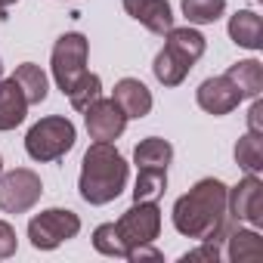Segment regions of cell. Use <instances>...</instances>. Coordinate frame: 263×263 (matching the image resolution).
<instances>
[{
	"label": "cell",
	"instance_id": "6da1fadb",
	"mask_svg": "<svg viewBox=\"0 0 263 263\" xmlns=\"http://www.w3.org/2000/svg\"><path fill=\"white\" fill-rule=\"evenodd\" d=\"M226 192L229 186L223 180H198L186 195L174 201V229L195 241H226V235L235 229V220L226 211Z\"/></svg>",
	"mask_w": 263,
	"mask_h": 263
},
{
	"label": "cell",
	"instance_id": "7a4b0ae2",
	"mask_svg": "<svg viewBox=\"0 0 263 263\" xmlns=\"http://www.w3.org/2000/svg\"><path fill=\"white\" fill-rule=\"evenodd\" d=\"M127 161L111 143H93L84 152L81 161V177H78V192L87 204H108L115 201L124 186H127Z\"/></svg>",
	"mask_w": 263,
	"mask_h": 263
},
{
	"label": "cell",
	"instance_id": "3957f363",
	"mask_svg": "<svg viewBox=\"0 0 263 263\" xmlns=\"http://www.w3.org/2000/svg\"><path fill=\"white\" fill-rule=\"evenodd\" d=\"M74 140H78L74 124L62 115H50V118H41L28 130L25 152H28V158L47 164V161H59L62 155H68L74 149Z\"/></svg>",
	"mask_w": 263,
	"mask_h": 263
},
{
	"label": "cell",
	"instance_id": "277c9868",
	"mask_svg": "<svg viewBox=\"0 0 263 263\" xmlns=\"http://www.w3.org/2000/svg\"><path fill=\"white\" fill-rule=\"evenodd\" d=\"M87 56H90V41L81 31H68L56 41L53 56H50V68H53V81L59 84V90L65 96L87 74Z\"/></svg>",
	"mask_w": 263,
	"mask_h": 263
},
{
	"label": "cell",
	"instance_id": "5b68a950",
	"mask_svg": "<svg viewBox=\"0 0 263 263\" xmlns=\"http://www.w3.org/2000/svg\"><path fill=\"white\" fill-rule=\"evenodd\" d=\"M81 232V217L68 208H47L31 217L28 223V238L37 251H53L62 241L74 238Z\"/></svg>",
	"mask_w": 263,
	"mask_h": 263
},
{
	"label": "cell",
	"instance_id": "8992f818",
	"mask_svg": "<svg viewBox=\"0 0 263 263\" xmlns=\"http://www.w3.org/2000/svg\"><path fill=\"white\" fill-rule=\"evenodd\" d=\"M124 248H134V245H146L155 241L161 232V208L158 201H134L115 223Z\"/></svg>",
	"mask_w": 263,
	"mask_h": 263
},
{
	"label": "cell",
	"instance_id": "52a82bcc",
	"mask_svg": "<svg viewBox=\"0 0 263 263\" xmlns=\"http://www.w3.org/2000/svg\"><path fill=\"white\" fill-rule=\"evenodd\" d=\"M41 195H44V183L34 171L16 167L10 174H0V211L25 214L41 201Z\"/></svg>",
	"mask_w": 263,
	"mask_h": 263
},
{
	"label": "cell",
	"instance_id": "ba28073f",
	"mask_svg": "<svg viewBox=\"0 0 263 263\" xmlns=\"http://www.w3.org/2000/svg\"><path fill=\"white\" fill-rule=\"evenodd\" d=\"M226 211L235 223L245 220L251 229L263 226V183L257 174H248L245 180H238V186L226 192Z\"/></svg>",
	"mask_w": 263,
	"mask_h": 263
},
{
	"label": "cell",
	"instance_id": "9c48e42d",
	"mask_svg": "<svg viewBox=\"0 0 263 263\" xmlns=\"http://www.w3.org/2000/svg\"><path fill=\"white\" fill-rule=\"evenodd\" d=\"M84 121H87V134L90 140L96 143H115L121 134H124V127H127V115L121 111V105L115 99H93L87 108H84Z\"/></svg>",
	"mask_w": 263,
	"mask_h": 263
},
{
	"label": "cell",
	"instance_id": "30bf717a",
	"mask_svg": "<svg viewBox=\"0 0 263 263\" xmlns=\"http://www.w3.org/2000/svg\"><path fill=\"white\" fill-rule=\"evenodd\" d=\"M241 99H245L241 90H238L226 74L208 78V81H201V87L195 90V102H198L208 115H214V118L235 111V108L241 105Z\"/></svg>",
	"mask_w": 263,
	"mask_h": 263
},
{
	"label": "cell",
	"instance_id": "8fae6325",
	"mask_svg": "<svg viewBox=\"0 0 263 263\" xmlns=\"http://www.w3.org/2000/svg\"><path fill=\"white\" fill-rule=\"evenodd\" d=\"M127 16H134L140 25H146L152 34H167L174 28V10L167 0H121Z\"/></svg>",
	"mask_w": 263,
	"mask_h": 263
},
{
	"label": "cell",
	"instance_id": "7c38bea8",
	"mask_svg": "<svg viewBox=\"0 0 263 263\" xmlns=\"http://www.w3.org/2000/svg\"><path fill=\"white\" fill-rule=\"evenodd\" d=\"M111 99L121 105V111H124L127 118H146V115L152 111V93H149V87H146L143 81H137V78H121V81L115 84Z\"/></svg>",
	"mask_w": 263,
	"mask_h": 263
},
{
	"label": "cell",
	"instance_id": "4fadbf2b",
	"mask_svg": "<svg viewBox=\"0 0 263 263\" xmlns=\"http://www.w3.org/2000/svg\"><path fill=\"white\" fill-rule=\"evenodd\" d=\"M28 115V99L13 78H0V134L16 130Z\"/></svg>",
	"mask_w": 263,
	"mask_h": 263
},
{
	"label": "cell",
	"instance_id": "5bb4252c",
	"mask_svg": "<svg viewBox=\"0 0 263 263\" xmlns=\"http://www.w3.org/2000/svg\"><path fill=\"white\" fill-rule=\"evenodd\" d=\"M229 37H232V44H238L245 50H260L263 47V19L254 10H238L229 19Z\"/></svg>",
	"mask_w": 263,
	"mask_h": 263
},
{
	"label": "cell",
	"instance_id": "9a60e30c",
	"mask_svg": "<svg viewBox=\"0 0 263 263\" xmlns=\"http://www.w3.org/2000/svg\"><path fill=\"white\" fill-rule=\"evenodd\" d=\"M226 257L232 263H251V260H263V238L257 229H232L226 235Z\"/></svg>",
	"mask_w": 263,
	"mask_h": 263
},
{
	"label": "cell",
	"instance_id": "2e32d148",
	"mask_svg": "<svg viewBox=\"0 0 263 263\" xmlns=\"http://www.w3.org/2000/svg\"><path fill=\"white\" fill-rule=\"evenodd\" d=\"M152 71H155L158 84H164V87H180V84L186 81V74L192 71V62H189L186 56H180L177 50L164 47V50L155 56V65H152Z\"/></svg>",
	"mask_w": 263,
	"mask_h": 263
},
{
	"label": "cell",
	"instance_id": "e0dca14e",
	"mask_svg": "<svg viewBox=\"0 0 263 263\" xmlns=\"http://www.w3.org/2000/svg\"><path fill=\"white\" fill-rule=\"evenodd\" d=\"M226 78L241 90L245 99H257V96L263 93V65H260L257 59H241V62L229 65Z\"/></svg>",
	"mask_w": 263,
	"mask_h": 263
},
{
	"label": "cell",
	"instance_id": "ac0fdd59",
	"mask_svg": "<svg viewBox=\"0 0 263 263\" xmlns=\"http://www.w3.org/2000/svg\"><path fill=\"white\" fill-rule=\"evenodd\" d=\"M13 81L22 87L28 105H41V102L47 99V93H50V81H47L44 68L34 65V62H22V65L16 68V74H13Z\"/></svg>",
	"mask_w": 263,
	"mask_h": 263
},
{
	"label": "cell",
	"instance_id": "d6986e66",
	"mask_svg": "<svg viewBox=\"0 0 263 263\" xmlns=\"http://www.w3.org/2000/svg\"><path fill=\"white\" fill-rule=\"evenodd\" d=\"M174 161V146L161 137H149L134 149V164L137 167H152V171H167Z\"/></svg>",
	"mask_w": 263,
	"mask_h": 263
},
{
	"label": "cell",
	"instance_id": "ffe728a7",
	"mask_svg": "<svg viewBox=\"0 0 263 263\" xmlns=\"http://www.w3.org/2000/svg\"><path fill=\"white\" fill-rule=\"evenodd\" d=\"M164 37H167V44H164V47L177 50V53H180V56H186L192 65H195V62L204 56V50H208L204 34H201V31H195V28H189V25H186V28H171Z\"/></svg>",
	"mask_w": 263,
	"mask_h": 263
},
{
	"label": "cell",
	"instance_id": "44dd1931",
	"mask_svg": "<svg viewBox=\"0 0 263 263\" xmlns=\"http://www.w3.org/2000/svg\"><path fill=\"white\" fill-rule=\"evenodd\" d=\"M180 10L189 25H211L226 13V0H183Z\"/></svg>",
	"mask_w": 263,
	"mask_h": 263
},
{
	"label": "cell",
	"instance_id": "7402d4cb",
	"mask_svg": "<svg viewBox=\"0 0 263 263\" xmlns=\"http://www.w3.org/2000/svg\"><path fill=\"white\" fill-rule=\"evenodd\" d=\"M164 192H167V171L140 167V177L134 186V201H158Z\"/></svg>",
	"mask_w": 263,
	"mask_h": 263
},
{
	"label": "cell",
	"instance_id": "603a6c76",
	"mask_svg": "<svg viewBox=\"0 0 263 263\" xmlns=\"http://www.w3.org/2000/svg\"><path fill=\"white\" fill-rule=\"evenodd\" d=\"M235 161H238L241 171L260 174V171H263V137L245 134V137L235 143Z\"/></svg>",
	"mask_w": 263,
	"mask_h": 263
},
{
	"label": "cell",
	"instance_id": "cb8c5ba5",
	"mask_svg": "<svg viewBox=\"0 0 263 263\" xmlns=\"http://www.w3.org/2000/svg\"><path fill=\"white\" fill-rule=\"evenodd\" d=\"M102 96V81H99V74H93V71H87L81 81H78V87L68 93V102H71V108H78V111H84L93 99H99Z\"/></svg>",
	"mask_w": 263,
	"mask_h": 263
},
{
	"label": "cell",
	"instance_id": "d4e9b609",
	"mask_svg": "<svg viewBox=\"0 0 263 263\" xmlns=\"http://www.w3.org/2000/svg\"><path fill=\"white\" fill-rule=\"evenodd\" d=\"M93 248H96L99 254H105V257H124V254H127V248H124V241H121L115 223H102V226L93 229Z\"/></svg>",
	"mask_w": 263,
	"mask_h": 263
},
{
	"label": "cell",
	"instance_id": "484cf974",
	"mask_svg": "<svg viewBox=\"0 0 263 263\" xmlns=\"http://www.w3.org/2000/svg\"><path fill=\"white\" fill-rule=\"evenodd\" d=\"M180 260H183V263H195V260L217 263V260H220V245H214V241H201V248H195V251H186Z\"/></svg>",
	"mask_w": 263,
	"mask_h": 263
},
{
	"label": "cell",
	"instance_id": "4316f807",
	"mask_svg": "<svg viewBox=\"0 0 263 263\" xmlns=\"http://www.w3.org/2000/svg\"><path fill=\"white\" fill-rule=\"evenodd\" d=\"M124 257H127L130 263H143V260H152V263H158V260H164V254H161L158 248H152V241L127 248V254H124Z\"/></svg>",
	"mask_w": 263,
	"mask_h": 263
},
{
	"label": "cell",
	"instance_id": "83f0119b",
	"mask_svg": "<svg viewBox=\"0 0 263 263\" xmlns=\"http://www.w3.org/2000/svg\"><path fill=\"white\" fill-rule=\"evenodd\" d=\"M19 248V238H16V229L7 223V220H0V257H13Z\"/></svg>",
	"mask_w": 263,
	"mask_h": 263
},
{
	"label": "cell",
	"instance_id": "f1b7e54d",
	"mask_svg": "<svg viewBox=\"0 0 263 263\" xmlns=\"http://www.w3.org/2000/svg\"><path fill=\"white\" fill-rule=\"evenodd\" d=\"M248 134L263 137V99H260V96H257V99L251 102V108H248Z\"/></svg>",
	"mask_w": 263,
	"mask_h": 263
},
{
	"label": "cell",
	"instance_id": "f546056e",
	"mask_svg": "<svg viewBox=\"0 0 263 263\" xmlns=\"http://www.w3.org/2000/svg\"><path fill=\"white\" fill-rule=\"evenodd\" d=\"M7 13V0H0V16H4Z\"/></svg>",
	"mask_w": 263,
	"mask_h": 263
},
{
	"label": "cell",
	"instance_id": "4dcf8cb0",
	"mask_svg": "<svg viewBox=\"0 0 263 263\" xmlns=\"http://www.w3.org/2000/svg\"><path fill=\"white\" fill-rule=\"evenodd\" d=\"M0 78H4V59H0Z\"/></svg>",
	"mask_w": 263,
	"mask_h": 263
},
{
	"label": "cell",
	"instance_id": "1f68e13d",
	"mask_svg": "<svg viewBox=\"0 0 263 263\" xmlns=\"http://www.w3.org/2000/svg\"><path fill=\"white\" fill-rule=\"evenodd\" d=\"M13 4H19V0H7V7H13Z\"/></svg>",
	"mask_w": 263,
	"mask_h": 263
},
{
	"label": "cell",
	"instance_id": "d6a6232c",
	"mask_svg": "<svg viewBox=\"0 0 263 263\" xmlns=\"http://www.w3.org/2000/svg\"><path fill=\"white\" fill-rule=\"evenodd\" d=\"M0 174H4V158H0Z\"/></svg>",
	"mask_w": 263,
	"mask_h": 263
}]
</instances>
